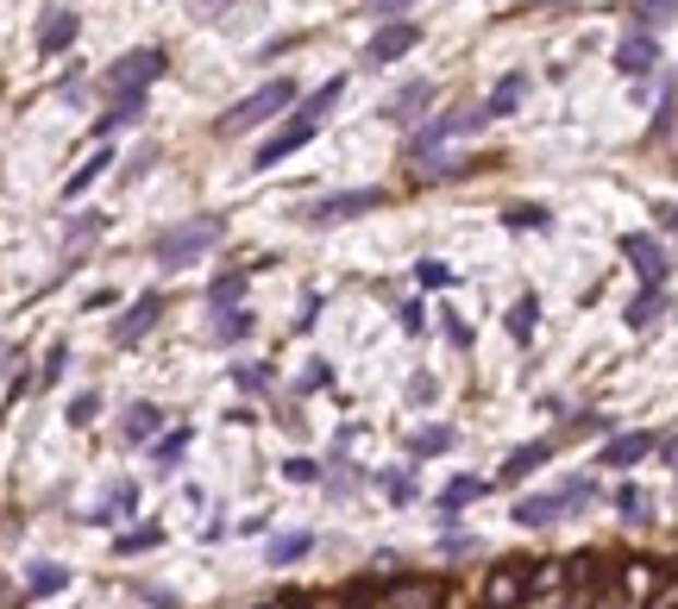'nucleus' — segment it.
Masks as SVG:
<instances>
[{
    "label": "nucleus",
    "instance_id": "412c9836",
    "mask_svg": "<svg viewBox=\"0 0 678 609\" xmlns=\"http://www.w3.org/2000/svg\"><path fill=\"white\" fill-rule=\"evenodd\" d=\"M427 101H433V82H408V88H396V95H390V107H383V114L408 127V120H421Z\"/></svg>",
    "mask_w": 678,
    "mask_h": 609
},
{
    "label": "nucleus",
    "instance_id": "5701e85b",
    "mask_svg": "<svg viewBox=\"0 0 678 609\" xmlns=\"http://www.w3.org/2000/svg\"><path fill=\"white\" fill-rule=\"evenodd\" d=\"M484 490H490V483H484V478H452L447 490H440V515H447V522H452V515H459V509H465V503H477Z\"/></svg>",
    "mask_w": 678,
    "mask_h": 609
},
{
    "label": "nucleus",
    "instance_id": "72a5a7b5",
    "mask_svg": "<svg viewBox=\"0 0 678 609\" xmlns=\"http://www.w3.org/2000/svg\"><path fill=\"white\" fill-rule=\"evenodd\" d=\"M616 509H622L628 522H647V515H653V497L641 490V483H622V490H616Z\"/></svg>",
    "mask_w": 678,
    "mask_h": 609
},
{
    "label": "nucleus",
    "instance_id": "aec40b11",
    "mask_svg": "<svg viewBox=\"0 0 678 609\" xmlns=\"http://www.w3.org/2000/svg\"><path fill=\"white\" fill-rule=\"evenodd\" d=\"M126 440H132V446H151V440H157V433H164V408L157 403H132L126 408Z\"/></svg>",
    "mask_w": 678,
    "mask_h": 609
},
{
    "label": "nucleus",
    "instance_id": "cd10ccee",
    "mask_svg": "<svg viewBox=\"0 0 678 609\" xmlns=\"http://www.w3.org/2000/svg\"><path fill=\"white\" fill-rule=\"evenodd\" d=\"M502 227H522V232L540 227V232H547V227H552V214H547L540 202H509V207H502Z\"/></svg>",
    "mask_w": 678,
    "mask_h": 609
},
{
    "label": "nucleus",
    "instance_id": "8fccbe9b",
    "mask_svg": "<svg viewBox=\"0 0 678 609\" xmlns=\"http://www.w3.org/2000/svg\"><path fill=\"white\" fill-rule=\"evenodd\" d=\"M527 7H547V0H527Z\"/></svg>",
    "mask_w": 678,
    "mask_h": 609
},
{
    "label": "nucleus",
    "instance_id": "f704fd0d",
    "mask_svg": "<svg viewBox=\"0 0 678 609\" xmlns=\"http://www.w3.org/2000/svg\"><path fill=\"white\" fill-rule=\"evenodd\" d=\"M107 164H114V152H95V157H88V164H82V170H75L70 182H63V195H70V202H75V195H88V182H95L100 170H107Z\"/></svg>",
    "mask_w": 678,
    "mask_h": 609
},
{
    "label": "nucleus",
    "instance_id": "58836bf2",
    "mask_svg": "<svg viewBox=\"0 0 678 609\" xmlns=\"http://www.w3.org/2000/svg\"><path fill=\"white\" fill-rule=\"evenodd\" d=\"M233 390H246V396H264V390H271V371H264V365H233Z\"/></svg>",
    "mask_w": 678,
    "mask_h": 609
},
{
    "label": "nucleus",
    "instance_id": "e433bc0d",
    "mask_svg": "<svg viewBox=\"0 0 678 609\" xmlns=\"http://www.w3.org/2000/svg\"><path fill=\"white\" fill-rule=\"evenodd\" d=\"M377 490L390 503H415V471H377Z\"/></svg>",
    "mask_w": 678,
    "mask_h": 609
},
{
    "label": "nucleus",
    "instance_id": "09e8293b",
    "mask_svg": "<svg viewBox=\"0 0 678 609\" xmlns=\"http://www.w3.org/2000/svg\"><path fill=\"white\" fill-rule=\"evenodd\" d=\"M7 358H13V353H7V346H0V378H7Z\"/></svg>",
    "mask_w": 678,
    "mask_h": 609
},
{
    "label": "nucleus",
    "instance_id": "ddd939ff",
    "mask_svg": "<svg viewBox=\"0 0 678 609\" xmlns=\"http://www.w3.org/2000/svg\"><path fill=\"white\" fill-rule=\"evenodd\" d=\"M447 604V584L440 578H390L383 609H440Z\"/></svg>",
    "mask_w": 678,
    "mask_h": 609
},
{
    "label": "nucleus",
    "instance_id": "2eb2a0df",
    "mask_svg": "<svg viewBox=\"0 0 678 609\" xmlns=\"http://www.w3.org/2000/svg\"><path fill=\"white\" fill-rule=\"evenodd\" d=\"M75 32H82V13H70V7H50L45 20H38V57H57L75 45Z\"/></svg>",
    "mask_w": 678,
    "mask_h": 609
},
{
    "label": "nucleus",
    "instance_id": "1a4fd4ad",
    "mask_svg": "<svg viewBox=\"0 0 678 609\" xmlns=\"http://www.w3.org/2000/svg\"><path fill=\"white\" fill-rule=\"evenodd\" d=\"M314 132H321V127H314V120H301V114H296V120H289V127H276L271 139H264V145H258V152H251V170H271V164H283V157H296L301 145H308V139H314Z\"/></svg>",
    "mask_w": 678,
    "mask_h": 609
},
{
    "label": "nucleus",
    "instance_id": "37998d69",
    "mask_svg": "<svg viewBox=\"0 0 678 609\" xmlns=\"http://www.w3.org/2000/svg\"><path fill=\"white\" fill-rule=\"evenodd\" d=\"M421 283H427V289H447V283H452V264L427 258V264H421Z\"/></svg>",
    "mask_w": 678,
    "mask_h": 609
},
{
    "label": "nucleus",
    "instance_id": "4468645a",
    "mask_svg": "<svg viewBox=\"0 0 678 609\" xmlns=\"http://www.w3.org/2000/svg\"><path fill=\"white\" fill-rule=\"evenodd\" d=\"M653 446H659V433H647V428H641V433H609V440H603V453H597V465L628 471V465H641Z\"/></svg>",
    "mask_w": 678,
    "mask_h": 609
},
{
    "label": "nucleus",
    "instance_id": "a211bd4d",
    "mask_svg": "<svg viewBox=\"0 0 678 609\" xmlns=\"http://www.w3.org/2000/svg\"><path fill=\"white\" fill-rule=\"evenodd\" d=\"M666 314H673V296H666V289H641V296L628 302V314H622V321H628L634 333H647V327H659Z\"/></svg>",
    "mask_w": 678,
    "mask_h": 609
},
{
    "label": "nucleus",
    "instance_id": "423d86ee",
    "mask_svg": "<svg viewBox=\"0 0 678 609\" xmlns=\"http://www.w3.org/2000/svg\"><path fill=\"white\" fill-rule=\"evenodd\" d=\"M383 207V189H340V195H321V202L301 207L308 227H333V220H352V214H371Z\"/></svg>",
    "mask_w": 678,
    "mask_h": 609
},
{
    "label": "nucleus",
    "instance_id": "393cba45",
    "mask_svg": "<svg viewBox=\"0 0 678 609\" xmlns=\"http://www.w3.org/2000/svg\"><path fill=\"white\" fill-rule=\"evenodd\" d=\"M452 440H459L452 428H415L408 433V458H440V453H452Z\"/></svg>",
    "mask_w": 678,
    "mask_h": 609
},
{
    "label": "nucleus",
    "instance_id": "f3484780",
    "mask_svg": "<svg viewBox=\"0 0 678 609\" xmlns=\"http://www.w3.org/2000/svg\"><path fill=\"white\" fill-rule=\"evenodd\" d=\"M653 63H659V38H647V32H628L622 45H616V70L622 76H647Z\"/></svg>",
    "mask_w": 678,
    "mask_h": 609
},
{
    "label": "nucleus",
    "instance_id": "0eeeda50",
    "mask_svg": "<svg viewBox=\"0 0 678 609\" xmlns=\"http://www.w3.org/2000/svg\"><path fill=\"white\" fill-rule=\"evenodd\" d=\"M622 258L634 264V277L647 283V289H666V271H673V258H666V246H659L653 232H628V239H622Z\"/></svg>",
    "mask_w": 678,
    "mask_h": 609
},
{
    "label": "nucleus",
    "instance_id": "c85d7f7f",
    "mask_svg": "<svg viewBox=\"0 0 678 609\" xmlns=\"http://www.w3.org/2000/svg\"><path fill=\"white\" fill-rule=\"evenodd\" d=\"M207 302L214 308H246V271H221L214 289H207Z\"/></svg>",
    "mask_w": 678,
    "mask_h": 609
},
{
    "label": "nucleus",
    "instance_id": "473e14b6",
    "mask_svg": "<svg viewBox=\"0 0 678 609\" xmlns=\"http://www.w3.org/2000/svg\"><path fill=\"white\" fill-rule=\"evenodd\" d=\"M182 453H189V428H170V433H157V440H151V458H157L164 471H170Z\"/></svg>",
    "mask_w": 678,
    "mask_h": 609
},
{
    "label": "nucleus",
    "instance_id": "bb28decb",
    "mask_svg": "<svg viewBox=\"0 0 678 609\" xmlns=\"http://www.w3.org/2000/svg\"><path fill=\"white\" fill-rule=\"evenodd\" d=\"M139 114H145V95H120V101L107 107L95 120V132H120V127H139Z\"/></svg>",
    "mask_w": 678,
    "mask_h": 609
},
{
    "label": "nucleus",
    "instance_id": "7c9ffc66",
    "mask_svg": "<svg viewBox=\"0 0 678 609\" xmlns=\"http://www.w3.org/2000/svg\"><path fill=\"white\" fill-rule=\"evenodd\" d=\"M308 553H314V534H276L271 540V565H296Z\"/></svg>",
    "mask_w": 678,
    "mask_h": 609
},
{
    "label": "nucleus",
    "instance_id": "a18cd8bd",
    "mask_svg": "<svg viewBox=\"0 0 678 609\" xmlns=\"http://www.w3.org/2000/svg\"><path fill=\"white\" fill-rule=\"evenodd\" d=\"M653 453H659V458H666V465H673V471H678V433H666V440H659Z\"/></svg>",
    "mask_w": 678,
    "mask_h": 609
},
{
    "label": "nucleus",
    "instance_id": "2f4dec72",
    "mask_svg": "<svg viewBox=\"0 0 678 609\" xmlns=\"http://www.w3.org/2000/svg\"><path fill=\"white\" fill-rule=\"evenodd\" d=\"M63 584H70L63 565H32V572H25V590H32V597H57Z\"/></svg>",
    "mask_w": 678,
    "mask_h": 609
},
{
    "label": "nucleus",
    "instance_id": "39448f33",
    "mask_svg": "<svg viewBox=\"0 0 678 609\" xmlns=\"http://www.w3.org/2000/svg\"><path fill=\"white\" fill-rule=\"evenodd\" d=\"M477 127H490V114H484V107H459V114H440V120H427V127L408 139V157L440 152L447 139H465V132H477Z\"/></svg>",
    "mask_w": 678,
    "mask_h": 609
},
{
    "label": "nucleus",
    "instance_id": "6ab92c4d",
    "mask_svg": "<svg viewBox=\"0 0 678 609\" xmlns=\"http://www.w3.org/2000/svg\"><path fill=\"white\" fill-rule=\"evenodd\" d=\"M552 458V440H527V446H515V453L502 458V483H522V478H534L540 465Z\"/></svg>",
    "mask_w": 678,
    "mask_h": 609
},
{
    "label": "nucleus",
    "instance_id": "7ed1b4c3",
    "mask_svg": "<svg viewBox=\"0 0 678 609\" xmlns=\"http://www.w3.org/2000/svg\"><path fill=\"white\" fill-rule=\"evenodd\" d=\"M289 107H301V95H296V76H283V82H264L258 95H246V101L233 107V114H221V139H239V132H251V127H264V120H276V114H289Z\"/></svg>",
    "mask_w": 678,
    "mask_h": 609
},
{
    "label": "nucleus",
    "instance_id": "f257e3e1",
    "mask_svg": "<svg viewBox=\"0 0 678 609\" xmlns=\"http://www.w3.org/2000/svg\"><path fill=\"white\" fill-rule=\"evenodd\" d=\"M221 239H226L221 214H195V220H176V227L157 232V239H151V258H157L164 271H182V264H195L201 252H214Z\"/></svg>",
    "mask_w": 678,
    "mask_h": 609
},
{
    "label": "nucleus",
    "instance_id": "4c0bfd02",
    "mask_svg": "<svg viewBox=\"0 0 678 609\" xmlns=\"http://www.w3.org/2000/svg\"><path fill=\"white\" fill-rule=\"evenodd\" d=\"M157 540H164V528H132V534H120V540H114V553H120V559H132V553H151Z\"/></svg>",
    "mask_w": 678,
    "mask_h": 609
},
{
    "label": "nucleus",
    "instance_id": "9d476101",
    "mask_svg": "<svg viewBox=\"0 0 678 609\" xmlns=\"http://www.w3.org/2000/svg\"><path fill=\"white\" fill-rule=\"evenodd\" d=\"M666 584V565H653V559H622L616 565V590H622V604H653V590Z\"/></svg>",
    "mask_w": 678,
    "mask_h": 609
},
{
    "label": "nucleus",
    "instance_id": "c03bdc74",
    "mask_svg": "<svg viewBox=\"0 0 678 609\" xmlns=\"http://www.w3.org/2000/svg\"><path fill=\"white\" fill-rule=\"evenodd\" d=\"M100 227H107V214H88V220H82V227H70V246H82V239H95Z\"/></svg>",
    "mask_w": 678,
    "mask_h": 609
},
{
    "label": "nucleus",
    "instance_id": "9b49d317",
    "mask_svg": "<svg viewBox=\"0 0 678 609\" xmlns=\"http://www.w3.org/2000/svg\"><path fill=\"white\" fill-rule=\"evenodd\" d=\"M421 45V26L415 20H390V26L371 32V45H365V63H396V57H408Z\"/></svg>",
    "mask_w": 678,
    "mask_h": 609
},
{
    "label": "nucleus",
    "instance_id": "ea45409f",
    "mask_svg": "<svg viewBox=\"0 0 678 609\" xmlns=\"http://www.w3.org/2000/svg\"><path fill=\"white\" fill-rule=\"evenodd\" d=\"M63 365H70V346L57 339V346H50V353H45V371H38V390H50V383L63 378Z\"/></svg>",
    "mask_w": 678,
    "mask_h": 609
},
{
    "label": "nucleus",
    "instance_id": "de8ad7c7",
    "mask_svg": "<svg viewBox=\"0 0 678 609\" xmlns=\"http://www.w3.org/2000/svg\"><path fill=\"white\" fill-rule=\"evenodd\" d=\"M308 609H340V604H333V597H321V604H308Z\"/></svg>",
    "mask_w": 678,
    "mask_h": 609
},
{
    "label": "nucleus",
    "instance_id": "a878e982",
    "mask_svg": "<svg viewBox=\"0 0 678 609\" xmlns=\"http://www.w3.org/2000/svg\"><path fill=\"white\" fill-rule=\"evenodd\" d=\"M340 95H346V76L321 82V88H314V95H308V101H301L296 114H301V120H314V127H321V114H333V107H340Z\"/></svg>",
    "mask_w": 678,
    "mask_h": 609
},
{
    "label": "nucleus",
    "instance_id": "79ce46f5",
    "mask_svg": "<svg viewBox=\"0 0 678 609\" xmlns=\"http://www.w3.org/2000/svg\"><path fill=\"white\" fill-rule=\"evenodd\" d=\"M283 478H296V483H321V465H314L308 453H296L289 465H283Z\"/></svg>",
    "mask_w": 678,
    "mask_h": 609
},
{
    "label": "nucleus",
    "instance_id": "c756f323",
    "mask_svg": "<svg viewBox=\"0 0 678 609\" xmlns=\"http://www.w3.org/2000/svg\"><path fill=\"white\" fill-rule=\"evenodd\" d=\"M246 333H251V314H246V308H221V321L207 327V339H214V346H233V339H246Z\"/></svg>",
    "mask_w": 678,
    "mask_h": 609
},
{
    "label": "nucleus",
    "instance_id": "20e7f679",
    "mask_svg": "<svg viewBox=\"0 0 678 609\" xmlns=\"http://www.w3.org/2000/svg\"><path fill=\"white\" fill-rule=\"evenodd\" d=\"M164 70H170V57L157 51V45H145V51L120 57V63H114L107 76H100V88H107L114 101H120V95H145V88H151L157 76H164Z\"/></svg>",
    "mask_w": 678,
    "mask_h": 609
},
{
    "label": "nucleus",
    "instance_id": "c9c22d12",
    "mask_svg": "<svg viewBox=\"0 0 678 609\" xmlns=\"http://www.w3.org/2000/svg\"><path fill=\"white\" fill-rule=\"evenodd\" d=\"M534 314H540V302H534V296H522V302L509 308V339H534Z\"/></svg>",
    "mask_w": 678,
    "mask_h": 609
},
{
    "label": "nucleus",
    "instance_id": "49530a36",
    "mask_svg": "<svg viewBox=\"0 0 678 609\" xmlns=\"http://www.w3.org/2000/svg\"><path fill=\"white\" fill-rule=\"evenodd\" d=\"M408 7H415V0H371V13H383V20H390V13H408Z\"/></svg>",
    "mask_w": 678,
    "mask_h": 609
},
{
    "label": "nucleus",
    "instance_id": "dca6fc26",
    "mask_svg": "<svg viewBox=\"0 0 678 609\" xmlns=\"http://www.w3.org/2000/svg\"><path fill=\"white\" fill-rule=\"evenodd\" d=\"M132 509H139V483H132V478H114V483H107V497H100V503L88 509V522L114 528V522H126Z\"/></svg>",
    "mask_w": 678,
    "mask_h": 609
},
{
    "label": "nucleus",
    "instance_id": "6e6552de",
    "mask_svg": "<svg viewBox=\"0 0 678 609\" xmlns=\"http://www.w3.org/2000/svg\"><path fill=\"white\" fill-rule=\"evenodd\" d=\"M522 604H527V559L490 565V578H484V609H522Z\"/></svg>",
    "mask_w": 678,
    "mask_h": 609
},
{
    "label": "nucleus",
    "instance_id": "b1692460",
    "mask_svg": "<svg viewBox=\"0 0 678 609\" xmlns=\"http://www.w3.org/2000/svg\"><path fill=\"white\" fill-rule=\"evenodd\" d=\"M673 13H678V0H634V32H666L673 26Z\"/></svg>",
    "mask_w": 678,
    "mask_h": 609
},
{
    "label": "nucleus",
    "instance_id": "f03ea898",
    "mask_svg": "<svg viewBox=\"0 0 678 609\" xmlns=\"http://www.w3.org/2000/svg\"><path fill=\"white\" fill-rule=\"evenodd\" d=\"M597 503V483L591 478H566L552 483V490H534V497H522V503L509 509L522 528H552V522H566V515H578V509Z\"/></svg>",
    "mask_w": 678,
    "mask_h": 609
},
{
    "label": "nucleus",
    "instance_id": "a19ab883",
    "mask_svg": "<svg viewBox=\"0 0 678 609\" xmlns=\"http://www.w3.org/2000/svg\"><path fill=\"white\" fill-rule=\"evenodd\" d=\"M95 408H100V396H95V390H82V396L70 403V428H88V421H95Z\"/></svg>",
    "mask_w": 678,
    "mask_h": 609
},
{
    "label": "nucleus",
    "instance_id": "f8f14e48",
    "mask_svg": "<svg viewBox=\"0 0 678 609\" xmlns=\"http://www.w3.org/2000/svg\"><path fill=\"white\" fill-rule=\"evenodd\" d=\"M157 314H164V296H157V289H145L139 302H126V314L114 321V346H139V339L157 327Z\"/></svg>",
    "mask_w": 678,
    "mask_h": 609
},
{
    "label": "nucleus",
    "instance_id": "4be33fe9",
    "mask_svg": "<svg viewBox=\"0 0 678 609\" xmlns=\"http://www.w3.org/2000/svg\"><path fill=\"white\" fill-rule=\"evenodd\" d=\"M522 95H527V76H502L497 88H490L484 114H490V120H502V114H515V107H522Z\"/></svg>",
    "mask_w": 678,
    "mask_h": 609
}]
</instances>
